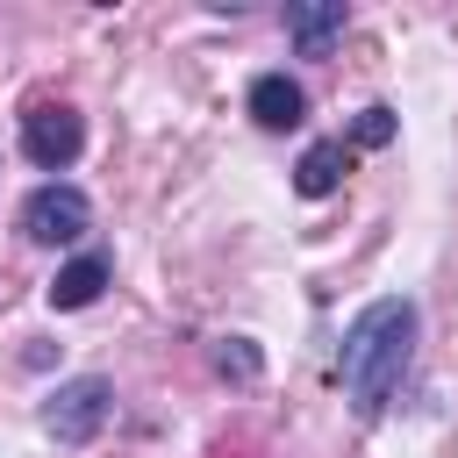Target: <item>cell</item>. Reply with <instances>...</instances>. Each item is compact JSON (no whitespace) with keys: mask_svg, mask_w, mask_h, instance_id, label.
Segmentation results:
<instances>
[{"mask_svg":"<svg viewBox=\"0 0 458 458\" xmlns=\"http://www.w3.org/2000/svg\"><path fill=\"white\" fill-rule=\"evenodd\" d=\"M408 351H415V301H401V293L372 301L344 329V394H351L358 415H379L386 408V394L408 372Z\"/></svg>","mask_w":458,"mask_h":458,"instance_id":"6da1fadb","label":"cell"},{"mask_svg":"<svg viewBox=\"0 0 458 458\" xmlns=\"http://www.w3.org/2000/svg\"><path fill=\"white\" fill-rule=\"evenodd\" d=\"M79 143H86V129H79V114H72L64 100H36V107L21 114V150H29L43 172H64V165L79 157Z\"/></svg>","mask_w":458,"mask_h":458,"instance_id":"7a4b0ae2","label":"cell"},{"mask_svg":"<svg viewBox=\"0 0 458 458\" xmlns=\"http://www.w3.org/2000/svg\"><path fill=\"white\" fill-rule=\"evenodd\" d=\"M86 222H93V208H86L79 186H36V193L21 200V229H29L36 243H79Z\"/></svg>","mask_w":458,"mask_h":458,"instance_id":"3957f363","label":"cell"},{"mask_svg":"<svg viewBox=\"0 0 458 458\" xmlns=\"http://www.w3.org/2000/svg\"><path fill=\"white\" fill-rule=\"evenodd\" d=\"M43 422L57 444H93V429L107 422V379H64L43 408Z\"/></svg>","mask_w":458,"mask_h":458,"instance_id":"277c9868","label":"cell"},{"mask_svg":"<svg viewBox=\"0 0 458 458\" xmlns=\"http://www.w3.org/2000/svg\"><path fill=\"white\" fill-rule=\"evenodd\" d=\"M286 36L301 57H329V43L344 36V0H308V7H286Z\"/></svg>","mask_w":458,"mask_h":458,"instance_id":"5b68a950","label":"cell"},{"mask_svg":"<svg viewBox=\"0 0 458 458\" xmlns=\"http://www.w3.org/2000/svg\"><path fill=\"white\" fill-rule=\"evenodd\" d=\"M250 114H258L265 129H293V122L308 114V93H301L286 72H265V79L250 86Z\"/></svg>","mask_w":458,"mask_h":458,"instance_id":"8992f818","label":"cell"},{"mask_svg":"<svg viewBox=\"0 0 458 458\" xmlns=\"http://www.w3.org/2000/svg\"><path fill=\"white\" fill-rule=\"evenodd\" d=\"M344 172H351L344 143H308V157L293 165V186H301L308 200H322V193H336V186H344Z\"/></svg>","mask_w":458,"mask_h":458,"instance_id":"52a82bcc","label":"cell"},{"mask_svg":"<svg viewBox=\"0 0 458 458\" xmlns=\"http://www.w3.org/2000/svg\"><path fill=\"white\" fill-rule=\"evenodd\" d=\"M100 286H107V258H72L50 279V308H86V301H100Z\"/></svg>","mask_w":458,"mask_h":458,"instance_id":"ba28073f","label":"cell"},{"mask_svg":"<svg viewBox=\"0 0 458 458\" xmlns=\"http://www.w3.org/2000/svg\"><path fill=\"white\" fill-rule=\"evenodd\" d=\"M215 365H222L229 379H258V351H250L243 336H222V344H215Z\"/></svg>","mask_w":458,"mask_h":458,"instance_id":"9c48e42d","label":"cell"},{"mask_svg":"<svg viewBox=\"0 0 458 458\" xmlns=\"http://www.w3.org/2000/svg\"><path fill=\"white\" fill-rule=\"evenodd\" d=\"M386 136H394V107H365V114H358V143H365V150H379Z\"/></svg>","mask_w":458,"mask_h":458,"instance_id":"30bf717a","label":"cell"}]
</instances>
